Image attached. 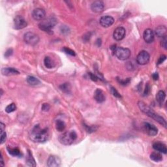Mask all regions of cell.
Returning <instances> with one entry per match:
<instances>
[{
  "label": "cell",
  "mask_w": 167,
  "mask_h": 167,
  "mask_svg": "<svg viewBox=\"0 0 167 167\" xmlns=\"http://www.w3.org/2000/svg\"><path fill=\"white\" fill-rule=\"evenodd\" d=\"M29 136L34 142L42 143L48 138V129L47 127L42 128L39 125H35L29 131Z\"/></svg>",
  "instance_id": "cell-1"
},
{
  "label": "cell",
  "mask_w": 167,
  "mask_h": 167,
  "mask_svg": "<svg viewBox=\"0 0 167 167\" xmlns=\"http://www.w3.org/2000/svg\"><path fill=\"white\" fill-rule=\"evenodd\" d=\"M138 105L142 112H144L148 116L152 118L153 120H154L156 122H157L159 124L163 125L165 128L166 127V120L164 119L162 116H161L157 114V113H155L150 106H148L146 103H144L143 101H139L138 103Z\"/></svg>",
  "instance_id": "cell-2"
},
{
  "label": "cell",
  "mask_w": 167,
  "mask_h": 167,
  "mask_svg": "<svg viewBox=\"0 0 167 167\" xmlns=\"http://www.w3.org/2000/svg\"><path fill=\"white\" fill-rule=\"evenodd\" d=\"M77 138V134L74 131H69L59 136V141L60 143L65 146H69L73 144V142Z\"/></svg>",
  "instance_id": "cell-3"
},
{
  "label": "cell",
  "mask_w": 167,
  "mask_h": 167,
  "mask_svg": "<svg viewBox=\"0 0 167 167\" xmlns=\"http://www.w3.org/2000/svg\"><path fill=\"white\" fill-rule=\"evenodd\" d=\"M57 24V20L54 17H49L47 19L43 20L39 24V28L41 30L44 31L47 33L52 34L53 33L52 29Z\"/></svg>",
  "instance_id": "cell-4"
},
{
  "label": "cell",
  "mask_w": 167,
  "mask_h": 167,
  "mask_svg": "<svg viewBox=\"0 0 167 167\" xmlns=\"http://www.w3.org/2000/svg\"><path fill=\"white\" fill-rule=\"evenodd\" d=\"M114 54L120 60H127L131 57V52L129 48L123 47H117L114 50Z\"/></svg>",
  "instance_id": "cell-5"
},
{
  "label": "cell",
  "mask_w": 167,
  "mask_h": 167,
  "mask_svg": "<svg viewBox=\"0 0 167 167\" xmlns=\"http://www.w3.org/2000/svg\"><path fill=\"white\" fill-rule=\"evenodd\" d=\"M24 40L28 45L35 46L39 42V37L33 32L29 31L24 34Z\"/></svg>",
  "instance_id": "cell-6"
},
{
  "label": "cell",
  "mask_w": 167,
  "mask_h": 167,
  "mask_svg": "<svg viewBox=\"0 0 167 167\" xmlns=\"http://www.w3.org/2000/svg\"><path fill=\"white\" fill-rule=\"evenodd\" d=\"M150 60V56L147 51L142 50L136 56V62L141 65H144L149 63Z\"/></svg>",
  "instance_id": "cell-7"
},
{
  "label": "cell",
  "mask_w": 167,
  "mask_h": 167,
  "mask_svg": "<svg viewBox=\"0 0 167 167\" xmlns=\"http://www.w3.org/2000/svg\"><path fill=\"white\" fill-rule=\"evenodd\" d=\"M143 129L148 135L151 136H156L158 133L157 128L154 125L148 122H144L143 123Z\"/></svg>",
  "instance_id": "cell-8"
},
{
  "label": "cell",
  "mask_w": 167,
  "mask_h": 167,
  "mask_svg": "<svg viewBox=\"0 0 167 167\" xmlns=\"http://www.w3.org/2000/svg\"><path fill=\"white\" fill-rule=\"evenodd\" d=\"M28 25L26 20L23 17L18 15L14 19V26L16 29H22L25 28Z\"/></svg>",
  "instance_id": "cell-9"
},
{
  "label": "cell",
  "mask_w": 167,
  "mask_h": 167,
  "mask_svg": "<svg viewBox=\"0 0 167 167\" xmlns=\"http://www.w3.org/2000/svg\"><path fill=\"white\" fill-rule=\"evenodd\" d=\"M126 35V30L123 27H118L115 29L114 33H113V37L116 41H122L124 39Z\"/></svg>",
  "instance_id": "cell-10"
},
{
  "label": "cell",
  "mask_w": 167,
  "mask_h": 167,
  "mask_svg": "<svg viewBox=\"0 0 167 167\" xmlns=\"http://www.w3.org/2000/svg\"><path fill=\"white\" fill-rule=\"evenodd\" d=\"M114 22V18L112 17L111 16L106 15L104 17H102L99 20V23H100L101 26L103 28H107L111 26Z\"/></svg>",
  "instance_id": "cell-11"
},
{
  "label": "cell",
  "mask_w": 167,
  "mask_h": 167,
  "mask_svg": "<svg viewBox=\"0 0 167 167\" xmlns=\"http://www.w3.org/2000/svg\"><path fill=\"white\" fill-rule=\"evenodd\" d=\"M46 13L45 10L41 8H37L35 9L33 12H32V17L33 18L34 20L40 21L43 20L45 18Z\"/></svg>",
  "instance_id": "cell-12"
},
{
  "label": "cell",
  "mask_w": 167,
  "mask_h": 167,
  "mask_svg": "<svg viewBox=\"0 0 167 167\" xmlns=\"http://www.w3.org/2000/svg\"><path fill=\"white\" fill-rule=\"evenodd\" d=\"M143 38L146 43H152L155 39V33L152 29H145L143 33Z\"/></svg>",
  "instance_id": "cell-13"
},
{
  "label": "cell",
  "mask_w": 167,
  "mask_h": 167,
  "mask_svg": "<svg viewBox=\"0 0 167 167\" xmlns=\"http://www.w3.org/2000/svg\"><path fill=\"white\" fill-rule=\"evenodd\" d=\"M91 9L94 13H100L104 9V3L102 1H95L92 3L91 5Z\"/></svg>",
  "instance_id": "cell-14"
},
{
  "label": "cell",
  "mask_w": 167,
  "mask_h": 167,
  "mask_svg": "<svg viewBox=\"0 0 167 167\" xmlns=\"http://www.w3.org/2000/svg\"><path fill=\"white\" fill-rule=\"evenodd\" d=\"M61 165V160L57 156L50 155L47 160V166L49 167H58Z\"/></svg>",
  "instance_id": "cell-15"
},
{
  "label": "cell",
  "mask_w": 167,
  "mask_h": 167,
  "mask_svg": "<svg viewBox=\"0 0 167 167\" xmlns=\"http://www.w3.org/2000/svg\"><path fill=\"white\" fill-rule=\"evenodd\" d=\"M94 99L99 103H103L105 101V95L104 93L100 89H97L94 92L93 95Z\"/></svg>",
  "instance_id": "cell-16"
},
{
  "label": "cell",
  "mask_w": 167,
  "mask_h": 167,
  "mask_svg": "<svg viewBox=\"0 0 167 167\" xmlns=\"http://www.w3.org/2000/svg\"><path fill=\"white\" fill-rule=\"evenodd\" d=\"M153 148L157 152H159L161 153H164L166 154L167 153V149L166 146L165 144L162 143L160 142H155L153 144Z\"/></svg>",
  "instance_id": "cell-17"
},
{
  "label": "cell",
  "mask_w": 167,
  "mask_h": 167,
  "mask_svg": "<svg viewBox=\"0 0 167 167\" xmlns=\"http://www.w3.org/2000/svg\"><path fill=\"white\" fill-rule=\"evenodd\" d=\"M1 73L4 76H13L20 74L19 71L13 67H5L1 69Z\"/></svg>",
  "instance_id": "cell-18"
},
{
  "label": "cell",
  "mask_w": 167,
  "mask_h": 167,
  "mask_svg": "<svg viewBox=\"0 0 167 167\" xmlns=\"http://www.w3.org/2000/svg\"><path fill=\"white\" fill-rule=\"evenodd\" d=\"M166 31H167L166 27L163 25L158 26L157 28L155 29L154 33L158 37H162L163 38V37L166 36Z\"/></svg>",
  "instance_id": "cell-19"
},
{
  "label": "cell",
  "mask_w": 167,
  "mask_h": 167,
  "mask_svg": "<svg viewBox=\"0 0 167 167\" xmlns=\"http://www.w3.org/2000/svg\"><path fill=\"white\" fill-rule=\"evenodd\" d=\"M7 149L9 154L11 155L12 156H14V157H21V156H22V153H21L20 150L17 148H12L7 147Z\"/></svg>",
  "instance_id": "cell-20"
},
{
  "label": "cell",
  "mask_w": 167,
  "mask_h": 167,
  "mask_svg": "<svg viewBox=\"0 0 167 167\" xmlns=\"http://www.w3.org/2000/svg\"><path fill=\"white\" fill-rule=\"evenodd\" d=\"M28 156H27L26 157V165L29 166H36V163H35V161L34 158L33 157V156H32V154L31 152L29 150H28Z\"/></svg>",
  "instance_id": "cell-21"
},
{
  "label": "cell",
  "mask_w": 167,
  "mask_h": 167,
  "mask_svg": "<svg viewBox=\"0 0 167 167\" xmlns=\"http://www.w3.org/2000/svg\"><path fill=\"white\" fill-rule=\"evenodd\" d=\"M165 97H166V94L165 93V91H163L162 90L159 91L157 93V95H156V100H157V103L160 105L163 104L164 101L165 100Z\"/></svg>",
  "instance_id": "cell-22"
},
{
  "label": "cell",
  "mask_w": 167,
  "mask_h": 167,
  "mask_svg": "<svg viewBox=\"0 0 167 167\" xmlns=\"http://www.w3.org/2000/svg\"><path fill=\"white\" fill-rule=\"evenodd\" d=\"M26 80L27 82L31 86H37L41 84V81L37 78L33 76H28L27 77Z\"/></svg>",
  "instance_id": "cell-23"
},
{
  "label": "cell",
  "mask_w": 167,
  "mask_h": 167,
  "mask_svg": "<svg viewBox=\"0 0 167 167\" xmlns=\"http://www.w3.org/2000/svg\"><path fill=\"white\" fill-rule=\"evenodd\" d=\"M150 159L155 162H160L163 161V156L159 152H153L150 154Z\"/></svg>",
  "instance_id": "cell-24"
},
{
  "label": "cell",
  "mask_w": 167,
  "mask_h": 167,
  "mask_svg": "<svg viewBox=\"0 0 167 167\" xmlns=\"http://www.w3.org/2000/svg\"><path fill=\"white\" fill-rule=\"evenodd\" d=\"M66 128V124L63 121L58 120L56 122V129L59 132H63Z\"/></svg>",
  "instance_id": "cell-25"
},
{
  "label": "cell",
  "mask_w": 167,
  "mask_h": 167,
  "mask_svg": "<svg viewBox=\"0 0 167 167\" xmlns=\"http://www.w3.org/2000/svg\"><path fill=\"white\" fill-rule=\"evenodd\" d=\"M45 66L48 69H52L55 67V63L49 56H46L44 59Z\"/></svg>",
  "instance_id": "cell-26"
},
{
  "label": "cell",
  "mask_w": 167,
  "mask_h": 167,
  "mask_svg": "<svg viewBox=\"0 0 167 167\" xmlns=\"http://www.w3.org/2000/svg\"><path fill=\"white\" fill-rule=\"evenodd\" d=\"M60 89L64 93H69L71 91V85H70L69 83H64L63 84H61L60 86Z\"/></svg>",
  "instance_id": "cell-27"
},
{
  "label": "cell",
  "mask_w": 167,
  "mask_h": 167,
  "mask_svg": "<svg viewBox=\"0 0 167 167\" xmlns=\"http://www.w3.org/2000/svg\"><path fill=\"white\" fill-rule=\"evenodd\" d=\"M17 109V106L15 103H11L8 105V106L5 108V112L7 113H10L14 112L15 110Z\"/></svg>",
  "instance_id": "cell-28"
},
{
  "label": "cell",
  "mask_w": 167,
  "mask_h": 167,
  "mask_svg": "<svg viewBox=\"0 0 167 167\" xmlns=\"http://www.w3.org/2000/svg\"><path fill=\"white\" fill-rule=\"evenodd\" d=\"M110 91H111V93L113 95V96H114L116 98H122V96H121L120 93L118 92L116 89L114 87L110 88Z\"/></svg>",
  "instance_id": "cell-29"
},
{
  "label": "cell",
  "mask_w": 167,
  "mask_h": 167,
  "mask_svg": "<svg viewBox=\"0 0 167 167\" xmlns=\"http://www.w3.org/2000/svg\"><path fill=\"white\" fill-rule=\"evenodd\" d=\"M63 51H64L67 54H69V55H71L72 56H76V54H75L74 51H73L71 49H70L69 48H67V47H63Z\"/></svg>",
  "instance_id": "cell-30"
},
{
  "label": "cell",
  "mask_w": 167,
  "mask_h": 167,
  "mask_svg": "<svg viewBox=\"0 0 167 167\" xmlns=\"http://www.w3.org/2000/svg\"><path fill=\"white\" fill-rule=\"evenodd\" d=\"M7 139V134L5 131H1V138H0V144H3Z\"/></svg>",
  "instance_id": "cell-31"
},
{
  "label": "cell",
  "mask_w": 167,
  "mask_h": 167,
  "mask_svg": "<svg viewBox=\"0 0 167 167\" xmlns=\"http://www.w3.org/2000/svg\"><path fill=\"white\" fill-rule=\"evenodd\" d=\"M84 127H85V128H86V130L87 132H88V133H92V132H94V131H95L97 129V127L95 126H88V125H84Z\"/></svg>",
  "instance_id": "cell-32"
},
{
  "label": "cell",
  "mask_w": 167,
  "mask_h": 167,
  "mask_svg": "<svg viewBox=\"0 0 167 167\" xmlns=\"http://www.w3.org/2000/svg\"><path fill=\"white\" fill-rule=\"evenodd\" d=\"M117 80H118V81L119 82V83L120 84L123 85V86L127 85L130 82V81H131L130 78H128V79H127L125 80H122V79H118Z\"/></svg>",
  "instance_id": "cell-33"
},
{
  "label": "cell",
  "mask_w": 167,
  "mask_h": 167,
  "mask_svg": "<svg viewBox=\"0 0 167 167\" xmlns=\"http://www.w3.org/2000/svg\"><path fill=\"white\" fill-rule=\"evenodd\" d=\"M50 106L49 105V104H48V103L42 104V107H41V109H42V111L48 112V110H50Z\"/></svg>",
  "instance_id": "cell-34"
},
{
  "label": "cell",
  "mask_w": 167,
  "mask_h": 167,
  "mask_svg": "<svg viewBox=\"0 0 167 167\" xmlns=\"http://www.w3.org/2000/svg\"><path fill=\"white\" fill-rule=\"evenodd\" d=\"M161 46H162V47L165 48V49H166L167 48V38H166V36L163 37V39L162 41H161Z\"/></svg>",
  "instance_id": "cell-35"
},
{
  "label": "cell",
  "mask_w": 167,
  "mask_h": 167,
  "mask_svg": "<svg viewBox=\"0 0 167 167\" xmlns=\"http://www.w3.org/2000/svg\"><path fill=\"white\" fill-rule=\"evenodd\" d=\"M150 92V85L148 84L146 86V88H145V90H144V96H147L149 95V93Z\"/></svg>",
  "instance_id": "cell-36"
},
{
  "label": "cell",
  "mask_w": 167,
  "mask_h": 167,
  "mask_svg": "<svg viewBox=\"0 0 167 167\" xmlns=\"http://www.w3.org/2000/svg\"><path fill=\"white\" fill-rule=\"evenodd\" d=\"M89 76H90V78L91 79V80H92L93 81H94V82H97V80L99 79L98 77H97L95 74H93L92 72H89Z\"/></svg>",
  "instance_id": "cell-37"
},
{
  "label": "cell",
  "mask_w": 167,
  "mask_h": 167,
  "mask_svg": "<svg viewBox=\"0 0 167 167\" xmlns=\"http://www.w3.org/2000/svg\"><path fill=\"white\" fill-rule=\"evenodd\" d=\"M166 56L165 55L161 56L160 58H159V60H158L157 65H159V64H161L162 63H163L164 61H165V60H166Z\"/></svg>",
  "instance_id": "cell-38"
},
{
  "label": "cell",
  "mask_w": 167,
  "mask_h": 167,
  "mask_svg": "<svg viewBox=\"0 0 167 167\" xmlns=\"http://www.w3.org/2000/svg\"><path fill=\"white\" fill-rule=\"evenodd\" d=\"M13 49H10V48H9V49H8L6 52H5V56L6 58H9L10 57V56H12L13 54Z\"/></svg>",
  "instance_id": "cell-39"
},
{
  "label": "cell",
  "mask_w": 167,
  "mask_h": 167,
  "mask_svg": "<svg viewBox=\"0 0 167 167\" xmlns=\"http://www.w3.org/2000/svg\"><path fill=\"white\" fill-rule=\"evenodd\" d=\"M152 78L154 80H157L159 79V74L157 72H155L152 74Z\"/></svg>",
  "instance_id": "cell-40"
},
{
  "label": "cell",
  "mask_w": 167,
  "mask_h": 167,
  "mask_svg": "<svg viewBox=\"0 0 167 167\" xmlns=\"http://www.w3.org/2000/svg\"><path fill=\"white\" fill-rule=\"evenodd\" d=\"M4 161H3V156L1 154V166H4Z\"/></svg>",
  "instance_id": "cell-41"
}]
</instances>
